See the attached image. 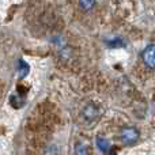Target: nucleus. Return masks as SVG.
I'll return each instance as SVG.
<instances>
[{"instance_id":"1","label":"nucleus","mask_w":155,"mask_h":155,"mask_svg":"<svg viewBox=\"0 0 155 155\" xmlns=\"http://www.w3.org/2000/svg\"><path fill=\"white\" fill-rule=\"evenodd\" d=\"M139 137H140V132L135 127H125L120 132V140L127 146L135 144L139 140Z\"/></svg>"},{"instance_id":"2","label":"nucleus","mask_w":155,"mask_h":155,"mask_svg":"<svg viewBox=\"0 0 155 155\" xmlns=\"http://www.w3.org/2000/svg\"><path fill=\"white\" fill-rule=\"evenodd\" d=\"M142 59L143 63L147 65L148 68L154 70L155 68V45H148L144 48V51L142 52Z\"/></svg>"},{"instance_id":"3","label":"nucleus","mask_w":155,"mask_h":155,"mask_svg":"<svg viewBox=\"0 0 155 155\" xmlns=\"http://www.w3.org/2000/svg\"><path fill=\"white\" fill-rule=\"evenodd\" d=\"M98 107H97L95 104H93V102H90V104H87L84 107H83L82 110V116L84 117L86 121H94L98 118Z\"/></svg>"},{"instance_id":"4","label":"nucleus","mask_w":155,"mask_h":155,"mask_svg":"<svg viewBox=\"0 0 155 155\" xmlns=\"http://www.w3.org/2000/svg\"><path fill=\"white\" fill-rule=\"evenodd\" d=\"M75 154L76 155H91V150L86 143H76L75 144Z\"/></svg>"},{"instance_id":"5","label":"nucleus","mask_w":155,"mask_h":155,"mask_svg":"<svg viewBox=\"0 0 155 155\" xmlns=\"http://www.w3.org/2000/svg\"><path fill=\"white\" fill-rule=\"evenodd\" d=\"M18 75L21 79H23L25 76H27V74H29V65H27L26 61H23V60H19L18 63Z\"/></svg>"},{"instance_id":"6","label":"nucleus","mask_w":155,"mask_h":155,"mask_svg":"<svg viewBox=\"0 0 155 155\" xmlns=\"http://www.w3.org/2000/svg\"><path fill=\"white\" fill-rule=\"evenodd\" d=\"M97 146H98V148L102 153H107V151L110 150L109 142H107L106 139H104V137H97Z\"/></svg>"},{"instance_id":"7","label":"nucleus","mask_w":155,"mask_h":155,"mask_svg":"<svg viewBox=\"0 0 155 155\" xmlns=\"http://www.w3.org/2000/svg\"><path fill=\"white\" fill-rule=\"evenodd\" d=\"M94 4H95L94 2H79V7L83 8L84 11H88L90 8H93Z\"/></svg>"}]
</instances>
